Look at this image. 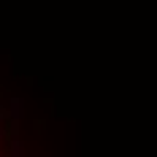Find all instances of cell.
<instances>
[{"instance_id": "6da1fadb", "label": "cell", "mask_w": 157, "mask_h": 157, "mask_svg": "<svg viewBox=\"0 0 157 157\" xmlns=\"http://www.w3.org/2000/svg\"><path fill=\"white\" fill-rule=\"evenodd\" d=\"M0 157H6V152H3V138H0Z\"/></svg>"}]
</instances>
